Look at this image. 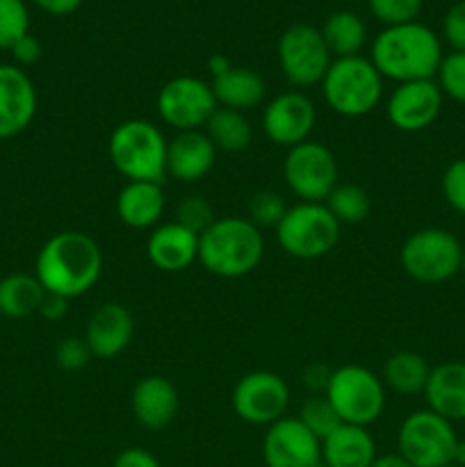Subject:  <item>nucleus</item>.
<instances>
[{
  "instance_id": "obj_18",
  "label": "nucleus",
  "mask_w": 465,
  "mask_h": 467,
  "mask_svg": "<svg viewBox=\"0 0 465 467\" xmlns=\"http://www.w3.org/2000/svg\"><path fill=\"white\" fill-rule=\"evenodd\" d=\"M135 336V319L130 310L117 301L98 306L85 327V342L94 358H114L128 349Z\"/></svg>"
},
{
  "instance_id": "obj_24",
  "label": "nucleus",
  "mask_w": 465,
  "mask_h": 467,
  "mask_svg": "<svg viewBox=\"0 0 465 467\" xmlns=\"http://www.w3.org/2000/svg\"><path fill=\"white\" fill-rule=\"evenodd\" d=\"M164 190L160 182H126L117 196V214L128 228H155L164 214Z\"/></svg>"
},
{
  "instance_id": "obj_1",
  "label": "nucleus",
  "mask_w": 465,
  "mask_h": 467,
  "mask_svg": "<svg viewBox=\"0 0 465 467\" xmlns=\"http://www.w3.org/2000/svg\"><path fill=\"white\" fill-rule=\"evenodd\" d=\"M103 254L94 237L80 231H62L50 237L35 260V276L48 295L78 299L98 283Z\"/></svg>"
},
{
  "instance_id": "obj_19",
  "label": "nucleus",
  "mask_w": 465,
  "mask_h": 467,
  "mask_svg": "<svg viewBox=\"0 0 465 467\" xmlns=\"http://www.w3.org/2000/svg\"><path fill=\"white\" fill-rule=\"evenodd\" d=\"M132 415L149 431H162L176 420L181 397L176 386L160 374L140 379L130 395Z\"/></svg>"
},
{
  "instance_id": "obj_22",
  "label": "nucleus",
  "mask_w": 465,
  "mask_h": 467,
  "mask_svg": "<svg viewBox=\"0 0 465 467\" xmlns=\"http://www.w3.org/2000/svg\"><path fill=\"white\" fill-rule=\"evenodd\" d=\"M427 409L450 420L451 424L465 420V363L447 360L431 368L424 388Z\"/></svg>"
},
{
  "instance_id": "obj_17",
  "label": "nucleus",
  "mask_w": 465,
  "mask_h": 467,
  "mask_svg": "<svg viewBox=\"0 0 465 467\" xmlns=\"http://www.w3.org/2000/svg\"><path fill=\"white\" fill-rule=\"evenodd\" d=\"M36 114L32 78L16 64H0V140L21 135Z\"/></svg>"
},
{
  "instance_id": "obj_46",
  "label": "nucleus",
  "mask_w": 465,
  "mask_h": 467,
  "mask_svg": "<svg viewBox=\"0 0 465 467\" xmlns=\"http://www.w3.org/2000/svg\"><path fill=\"white\" fill-rule=\"evenodd\" d=\"M369 467H410V465L406 463L399 454H386V456H378V459Z\"/></svg>"
},
{
  "instance_id": "obj_15",
  "label": "nucleus",
  "mask_w": 465,
  "mask_h": 467,
  "mask_svg": "<svg viewBox=\"0 0 465 467\" xmlns=\"http://www.w3.org/2000/svg\"><path fill=\"white\" fill-rule=\"evenodd\" d=\"M263 461L267 467H324L322 441L299 418H283L267 427Z\"/></svg>"
},
{
  "instance_id": "obj_39",
  "label": "nucleus",
  "mask_w": 465,
  "mask_h": 467,
  "mask_svg": "<svg viewBox=\"0 0 465 467\" xmlns=\"http://www.w3.org/2000/svg\"><path fill=\"white\" fill-rule=\"evenodd\" d=\"M442 36L454 53H465V0L447 9L442 18Z\"/></svg>"
},
{
  "instance_id": "obj_38",
  "label": "nucleus",
  "mask_w": 465,
  "mask_h": 467,
  "mask_svg": "<svg viewBox=\"0 0 465 467\" xmlns=\"http://www.w3.org/2000/svg\"><path fill=\"white\" fill-rule=\"evenodd\" d=\"M91 358L94 356H91L85 337H64L57 345V351H55L57 368L64 369V372H78V369L87 368Z\"/></svg>"
},
{
  "instance_id": "obj_7",
  "label": "nucleus",
  "mask_w": 465,
  "mask_h": 467,
  "mask_svg": "<svg viewBox=\"0 0 465 467\" xmlns=\"http://www.w3.org/2000/svg\"><path fill=\"white\" fill-rule=\"evenodd\" d=\"M278 246L299 260H317L331 254L340 240V223L324 203H296L287 208L276 226Z\"/></svg>"
},
{
  "instance_id": "obj_37",
  "label": "nucleus",
  "mask_w": 465,
  "mask_h": 467,
  "mask_svg": "<svg viewBox=\"0 0 465 467\" xmlns=\"http://www.w3.org/2000/svg\"><path fill=\"white\" fill-rule=\"evenodd\" d=\"M440 187L447 203L459 214H465V158H459L447 164Z\"/></svg>"
},
{
  "instance_id": "obj_10",
  "label": "nucleus",
  "mask_w": 465,
  "mask_h": 467,
  "mask_svg": "<svg viewBox=\"0 0 465 467\" xmlns=\"http://www.w3.org/2000/svg\"><path fill=\"white\" fill-rule=\"evenodd\" d=\"M276 57L285 80L299 89L322 85L333 62L319 27L308 23H296L283 32L276 46Z\"/></svg>"
},
{
  "instance_id": "obj_16",
  "label": "nucleus",
  "mask_w": 465,
  "mask_h": 467,
  "mask_svg": "<svg viewBox=\"0 0 465 467\" xmlns=\"http://www.w3.org/2000/svg\"><path fill=\"white\" fill-rule=\"evenodd\" d=\"M317 121L315 103L299 89L274 96L263 109V130L274 144L292 149L308 141Z\"/></svg>"
},
{
  "instance_id": "obj_32",
  "label": "nucleus",
  "mask_w": 465,
  "mask_h": 467,
  "mask_svg": "<svg viewBox=\"0 0 465 467\" xmlns=\"http://www.w3.org/2000/svg\"><path fill=\"white\" fill-rule=\"evenodd\" d=\"M30 32V12L23 0H0V50H9Z\"/></svg>"
},
{
  "instance_id": "obj_45",
  "label": "nucleus",
  "mask_w": 465,
  "mask_h": 467,
  "mask_svg": "<svg viewBox=\"0 0 465 467\" xmlns=\"http://www.w3.org/2000/svg\"><path fill=\"white\" fill-rule=\"evenodd\" d=\"M231 67H232V64H231V59L226 57V55H212V57L208 59V71H210V76H212V78L222 76V73L228 71Z\"/></svg>"
},
{
  "instance_id": "obj_48",
  "label": "nucleus",
  "mask_w": 465,
  "mask_h": 467,
  "mask_svg": "<svg viewBox=\"0 0 465 467\" xmlns=\"http://www.w3.org/2000/svg\"><path fill=\"white\" fill-rule=\"evenodd\" d=\"M460 272H465V246H463V258H460Z\"/></svg>"
},
{
  "instance_id": "obj_28",
  "label": "nucleus",
  "mask_w": 465,
  "mask_h": 467,
  "mask_svg": "<svg viewBox=\"0 0 465 467\" xmlns=\"http://www.w3.org/2000/svg\"><path fill=\"white\" fill-rule=\"evenodd\" d=\"M431 368L424 356L415 351H395L383 365V386L399 395H419L424 392Z\"/></svg>"
},
{
  "instance_id": "obj_34",
  "label": "nucleus",
  "mask_w": 465,
  "mask_h": 467,
  "mask_svg": "<svg viewBox=\"0 0 465 467\" xmlns=\"http://www.w3.org/2000/svg\"><path fill=\"white\" fill-rule=\"evenodd\" d=\"M367 7L374 18L390 27L418 21L422 12V0H367Z\"/></svg>"
},
{
  "instance_id": "obj_44",
  "label": "nucleus",
  "mask_w": 465,
  "mask_h": 467,
  "mask_svg": "<svg viewBox=\"0 0 465 467\" xmlns=\"http://www.w3.org/2000/svg\"><path fill=\"white\" fill-rule=\"evenodd\" d=\"M328 377H331V372H328V369H324L322 365L315 363V365H310V368H305L304 383L310 388V390H313V395H319V392L324 395V390H326Z\"/></svg>"
},
{
  "instance_id": "obj_33",
  "label": "nucleus",
  "mask_w": 465,
  "mask_h": 467,
  "mask_svg": "<svg viewBox=\"0 0 465 467\" xmlns=\"http://www.w3.org/2000/svg\"><path fill=\"white\" fill-rule=\"evenodd\" d=\"M287 208L290 205L285 203L283 194L274 190H260L249 199V217L246 219L258 228H274L276 231V226L285 217Z\"/></svg>"
},
{
  "instance_id": "obj_13",
  "label": "nucleus",
  "mask_w": 465,
  "mask_h": 467,
  "mask_svg": "<svg viewBox=\"0 0 465 467\" xmlns=\"http://www.w3.org/2000/svg\"><path fill=\"white\" fill-rule=\"evenodd\" d=\"M210 82L194 76H178L164 82L158 94V114L178 132L201 130L217 109Z\"/></svg>"
},
{
  "instance_id": "obj_27",
  "label": "nucleus",
  "mask_w": 465,
  "mask_h": 467,
  "mask_svg": "<svg viewBox=\"0 0 465 467\" xmlns=\"http://www.w3.org/2000/svg\"><path fill=\"white\" fill-rule=\"evenodd\" d=\"M319 32H322L324 44H326L333 59L360 55L365 39H367L365 21L356 12H349V9L333 12L331 16L324 21V26L319 27Z\"/></svg>"
},
{
  "instance_id": "obj_41",
  "label": "nucleus",
  "mask_w": 465,
  "mask_h": 467,
  "mask_svg": "<svg viewBox=\"0 0 465 467\" xmlns=\"http://www.w3.org/2000/svg\"><path fill=\"white\" fill-rule=\"evenodd\" d=\"M112 467H162L160 461L150 454L149 450L141 447H128V450L119 451L117 459L112 461Z\"/></svg>"
},
{
  "instance_id": "obj_23",
  "label": "nucleus",
  "mask_w": 465,
  "mask_h": 467,
  "mask_svg": "<svg viewBox=\"0 0 465 467\" xmlns=\"http://www.w3.org/2000/svg\"><path fill=\"white\" fill-rule=\"evenodd\" d=\"M377 459V442L367 427L342 422L322 441L324 467H369Z\"/></svg>"
},
{
  "instance_id": "obj_47",
  "label": "nucleus",
  "mask_w": 465,
  "mask_h": 467,
  "mask_svg": "<svg viewBox=\"0 0 465 467\" xmlns=\"http://www.w3.org/2000/svg\"><path fill=\"white\" fill-rule=\"evenodd\" d=\"M451 465L465 467V441H459V445H456L454 461H451Z\"/></svg>"
},
{
  "instance_id": "obj_5",
  "label": "nucleus",
  "mask_w": 465,
  "mask_h": 467,
  "mask_svg": "<svg viewBox=\"0 0 465 467\" xmlns=\"http://www.w3.org/2000/svg\"><path fill=\"white\" fill-rule=\"evenodd\" d=\"M322 94L328 108L340 117H367L383 99V76L360 55L333 59L322 80Z\"/></svg>"
},
{
  "instance_id": "obj_43",
  "label": "nucleus",
  "mask_w": 465,
  "mask_h": 467,
  "mask_svg": "<svg viewBox=\"0 0 465 467\" xmlns=\"http://www.w3.org/2000/svg\"><path fill=\"white\" fill-rule=\"evenodd\" d=\"M32 3L50 16H68L80 7L82 0H32Z\"/></svg>"
},
{
  "instance_id": "obj_26",
  "label": "nucleus",
  "mask_w": 465,
  "mask_h": 467,
  "mask_svg": "<svg viewBox=\"0 0 465 467\" xmlns=\"http://www.w3.org/2000/svg\"><path fill=\"white\" fill-rule=\"evenodd\" d=\"M46 290L35 274H9L0 278V315L9 319H23L39 313Z\"/></svg>"
},
{
  "instance_id": "obj_12",
  "label": "nucleus",
  "mask_w": 465,
  "mask_h": 467,
  "mask_svg": "<svg viewBox=\"0 0 465 467\" xmlns=\"http://www.w3.org/2000/svg\"><path fill=\"white\" fill-rule=\"evenodd\" d=\"M232 410L237 418L255 427H272L285 418L290 406V388L276 372H249L232 388Z\"/></svg>"
},
{
  "instance_id": "obj_31",
  "label": "nucleus",
  "mask_w": 465,
  "mask_h": 467,
  "mask_svg": "<svg viewBox=\"0 0 465 467\" xmlns=\"http://www.w3.org/2000/svg\"><path fill=\"white\" fill-rule=\"evenodd\" d=\"M296 418H299L301 422L305 424V429H308L310 433H315L319 441L331 436V433L342 424L336 409H333L331 401L324 395H313L310 400H305L304 404H301V410Z\"/></svg>"
},
{
  "instance_id": "obj_30",
  "label": "nucleus",
  "mask_w": 465,
  "mask_h": 467,
  "mask_svg": "<svg viewBox=\"0 0 465 467\" xmlns=\"http://www.w3.org/2000/svg\"><path fill=\"white\" fill-rule=\"evenodd\" d=\"M324 205L337 219L340 226L342 223L354 226V223L365 222L369 214V208H372L367 192L358 185H349V182H342V185L337 182L331 194H328V199L324 201Z\"/></svg>"
},
{
  "instance_id": "obj_6",
  "label": "nucleus",
  "mask_w": 465,
  "mask_h": 467,
  "mask_svg": "<svg viewBox=\"0 0 465 467\" xmlns=\"http://www.w3.org/2000/svg\"><path fill=\"white\" fill-rule=\"evenodd\" d=\"M324 397L345 424L369 427L386 409V386L363 365H342L328 377Z\"/></svg>"
},
{
  "instance_id": "obj_36",
  "label": "nucleus",
  "mask_w": 465,
  "mask_h": 467,
  "mask_svg": "<svg viewBox=\"0 0 465 467\" xmlns=\"http://www.w3.org/2000/svg\"><path fill=\"white\" fill-rule=\"evenodd\" d=\"M438 87L456 103L465 105V53H450L438 68Z\"/></svg>"
},
{
  "instance_id": "obj_8",
  "label": "nucleus",
  "mask_w": 465,
  "mask_h": 467,
  "mask_svg": "<svg viewBox=\"0 0 465 467\" xmlns=\"http://www.w3.org/2000/svg\"><path fill=\"white\" fill-rule=\"evenodd\" d=\"M456 445L454 424L429 409L406 415L397 433V454L410 467L451 465Z\"/></svg>"
},
{
  "instance_id": "obj_3",
  "label": "nucleus",
  "mask_w": 465,
  "mask_h": 467,
  "mask_svg": "<svg viewBox=\"0 0 465 467\" xmlns=\"http://www.w3.org/2000/svg\"><path fill=\"white\" fill-rule=\"evenodd\" d=\"M263 254V233L244 217H219L203 235H199V263L212 276H246L258 267Z\"/></svg>"
},
{
  "instance_id": "obj_49",
  "label": "nucleus",
  "mask_w": 465,
  "mask_h": 467,
  "mask_svg": "<svg viewBox=\"0 0 465 467\" xmlns=\"http://www.w3.org/2000/svg\"><path fill=\"white\" fill-rule=\"evenodd\" d=\"M445 467H459V465H445Z\"/></svg>"
},
{
  "instance_id": "obj_29",
  "label": "nucleus",
  "mask_w": 465,
  "mask_h": 467,
  "mask_svg": "<svg viewBox=\"0 0 465 467\" xmlns=\"http://www.w3.org/2000/svg\"><path fill=\"white\" fill-rule=\"evenodd\" d=\"M203 132L208 140L212 141L217 150H226V153H242L249 149L251 140H253V128L251 121L244 117V112L228 108H217L212 117L205 123Z\"/></svg>"
},
{
  "instance_id": "obj_42",
  "label": "nucleus",
  "mask_w": 465,
  "mask_h": 467,
  "mask_svg": "<svg viewBox=\"0 0 465 467\" xmlns=\"http://www.w3.org/2000/svg\"><path fill=\"white\" fill-rule=\"evenodd\" d=\"M67 313H68V299H64V296H57V295H48V292H46L44 301H41L39 306L41 317L48 319V322H59Z\"/></svg>"
},
{
  "instance_id": "obj_2",
  "label": "nucleus",
  "mask_w": 465,
  "mask_h": 467,
  "mask_svg": "<svg viewBox=\"0 0 465 467\" xmlns=\"http://www.w3.org/2000/svg\"><path fill=\"white\" fill-rule=\"evenodd\" d=\"M442 41L424 23L390 26L372 41L369 62L397 85L413 80H433L442 64Z\"/></svg>"
},
{
  "instance_id": "obj_35",
  "label": "nucleus",
  "mask_w": 465,
  "mask_h": 467,
  "mask_svg": "<svg viewBox=\"0 0 465 467\" xmlns=\"http://www.w3.org/2000/svg\"><path fill=\"white\" fill-rule=\"evenodd\" d=\"M176 222L185 226L187 231L203 235L217 222V217H214V208L210 205V201H205L203 196H187L178 203Z\"/></svg>"
},
{
  "instance_id": "obj_20",
  "label": "nucleus",
  "mask_w": 465,
  "mask_h": 467,
  "mask_svg": "<svg viewBox=\"0 0 465 467\" xmlns=\"http://www.w3.org/2000/svg\"><path fill=\"white\" fill-rule=\"evenodd\" d=\"M146 255L160 272H185L199 260V235L187 231L178 222L160 223L149 235Z\"/></svg>"
},
{
  "instance_id": "obj_9",
  "label": "nucleus",
  "mask_w": 465,
  "mask_h": 467,
  "mask_svg": "<svg viewBox=\"0 0 465 467\" xmlns=\"http://www.w3.org/2000/svg\"><path fill=\"white\" fill-rule=\"evenodd\" d=\"M463 246L445 228H422L406 237L399 251L404 272L418 283H445L460 272Z\"/></svg>"
},
{
  "instance_id": "obj_14",
  "label": "nucleus",
  "mask_w": 465,
  "mask_h": 467,
  "mask_svg": "<svg viewBox=\"0 0 465 467\" xmlns=\"http://www.w3.org/2000/svg\"><path fill=\"white\" fill-rule=\"evenodd\" d=\"M442 89L436 80L401 82L386 103V117L401 132H422L436 123L442 112Z\"/></svg>"
},
{
  "instance_id": "obj_25",
  "label": "nucleus",
  "mask_w": 465,
  "mask_h": 467,
  "mask_svg": "<svg viewBox=\"0 0 465 467\" xmlns=\"http://www.w3.org/2000/svg\"><path fill=\"white\" fill-rule=\"evenodd\" d=\"M210 87H212L219 108L237 109V112L258 108L264 100V91H267L263 76L246 67H231L222 76L212 78Z\"/></svg>"
},
{
  "instance_id": "obj_21",
  "label": "nucleus",
  "mask_w": 465,
  "mask_h": 467,
  "mask_svg": "<svg viewBox=\"0 0 465 467\" xmlns=\"http://www.w3.org/2000/svg\"><path fill=\"white\" fill-rule=\"evenodd\" d=\"M217 149L203 130L178 132L167 144V176L181 182H196L214 167Z\"/></svg>"
},
{
  "instance_id": "obj_40",
  "label": "nucleus",
  "mask_w": 465,
  "mask_h": 467,
  "mask_svg": "<svg viewBox=\"0 0 465 467\" xmlns=\"http://www.w3.org/2000/svg\"><path fill=\"white\" fill-rule=\"evenodd\" d=\"M9 53H12L16 67L23 68V67H32V64L39 62L44 48H41V41L36 39L35 35H30V32H27L26 36H21V39H18L12 48H9Z\"/></svg>"
},
{
  "instance_id": "obj_11",
  "label": "nucleus",
  "mask_w": 465,
  "mask_h": 467,
  "mask_svg": "<svg viewBox=\"0 0 465 467\" xmlns=\"http://www.w3.org/2000/svg\"><path fill=\"white\" fill-rule=\"evenodd\" d=\"M283 178L296 199L304 203H324L337 185V160L319 141H304L287 149Z\"/></svg>"
},
{
  "instance_id": "obj_4",
  "label": "nucleus",
  "mask_w": 465,
  "mask_h": 467,
  "mask_svg": "<svg viewBox=\"0 0 465 467\" xmlns=\"http://www.w3.org/2000/svg\"><path fill=\"white\" fill-rule=\"evenodd\" d=\"M167 144L162 130L144 119H128L112 130L108 153L128 182H160L167 178Z\"/></svg>"
}]
</instances>
